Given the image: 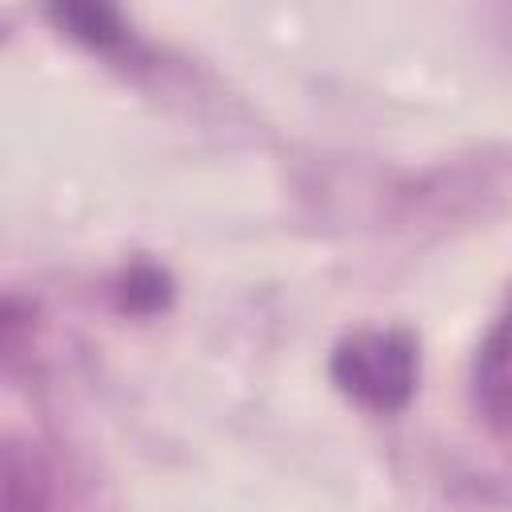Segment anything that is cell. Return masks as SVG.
Segmentation results:
<instances>
[{"mask_svg": "<svg viewBox=\"0 0 512 512\" xmlns=\"http://www.w3.org/2000/svg\"><path fill=\"white\" fill-rule=\"evenodd\" d=\"M332 380L372 412H400L416 392V344L408 332H360L332 356Z\"/></svg>", "mask_w": 512, "mask_h": 512, "instance_id": "obj_1", "label": "cell"}, {"mask_svg": "<svg viewBox=\"0 0 512 512\" xmlns=\"http://www.w3.org/2000/svg\"><path fill=\"white\" fill-rule=\"evenodd\" d=\"M472 396L492 424L512 428V308L484 332L476 348Z\"/></svg>", "mask_w": 512, "mask_h": 512, "instance_id": "obj_2", "label": "cell"}, {"mask_svg": "<svg viewBox=\"0 0 512 512\" xmlns=\"http://www.w3.org/2000/svg\"><path fill=\"white\" fill-rule=\"evenodd\" d=\"M52 20L60 28H68V36H76L92 48H116L128 36L120 16L104 4H60V8H52Z\"/></svg>", "mask_w": 512, "mask_h": 512, "instance_id": "obj_3", "label": "cell"}, {"mask_svg": "<svg viewBox=\"0 0 512 512\" xmlns=\"http://www.w3.org/2000/svg\"><path fill=\"white\" fill-rule=\"evenodd\" d=\"M4 512H40V476L16 444L4 452Z\"/></svg>", "mask_w": 512, "mask_h": 512, "instance_id": "obj_4", "label": "cell"}]
</instances>
